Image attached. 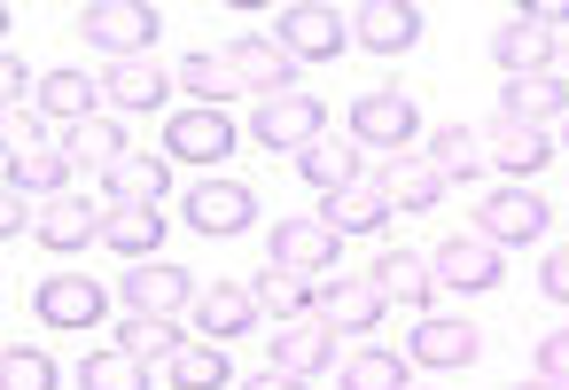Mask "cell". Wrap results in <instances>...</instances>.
<instances>
[{"mask_svg":"<svg viewBox=\"0 0 569 390\" xmlns=\"http://www.w3.org/2000/svg\"><path fill=\"white\" fill-rule=\"evenodd\" d=\"M0 164H9V188H17V196H40V203L71 196V188H63V180H71V149H63V141H48V133H32L24 118H9Z\"/></svg>","mask_w":569,"mask_h":390,"instance_id":"obj_1","label":"cell"},{"mask_svg":"<svg viewBox=\"0 0 569 390\" xmlns=\"http://www.w3.org/2000/svg\"><path fill=\"white\" fill-rule=\"evenodd\" d=\"M157 24H164V9H149V0H87V9H79V32L110 63H141L149 40H157Z\"/></svg>","mask_w":569,"mask_h":390,"instance_id":"obj_2","label":"cell"},{"mask_svg":"<svg viewBox=\"0 0 569 390\" xmlns=\"http://www.w3.org/2000/svg\"><path fill=\"white\" fill-rule=\"evenodd\" d=\"M553 227V203L530 188V180H499L483 203H476V234L483 242H499V250H515V242H538Z\"/></svg>","mask_w":569,"mask_h":390,"instance_id":"obj_3","label":"cell"},{"mask_svg":"<svg viewBox=\"0 0 569 390\" xmlns=\"http://www.w3.org/2000/svg\"><path fill=\"white\" fill-rule=\"evenodd\" d=\"M273 40L297 56V63H328L351 48V9H328V0H289L273 17Z\"/></svg>","mask_w":569,"mask_h":390,"instance_id":"obj_4","label":"cell"},{"mask_svg":"<svg viewBox=\"0 0 569 390\" xmlns=\"http://www.w3.org/2000/svg\"><path fill=\"white\" fill-rule=\"evenodd\" d=\"M320 118H328V110H320V94H305V87H297V94L258 102L250 141H258V149H281V157H305L312 141H328V133H320Z\"/></svg>","mask_w":569,"mask_h":390,"instance_id":"obj_5","label":"cell"},{"mask_svg":"<svg viewBox=\"0 0 569 390\" xmlns=\"http://www.w3.org/2000/svg\"><path fill=\"white\" fill-rule=\"evenodd\" d=\"M413 133H421V118H413V102H406L398 87H375V94L351 102V141H359V149L413 157Z\"/></svg>","mask_w":569,"mask_h":390,"instance_id":"obj_6","label":"cell"},{"mask_svg":"<svg viewBox=\"0 0 569 390\" xmlns=\"http://www.w3.org/2000/svg\"><path fill=\"white\" fill-rule=\"evenodd\" d=\"M196 273H180L172 258H149V266H133L126 273V312L133 320H180V312H196Z\"/></svg>","mask_w":569,"mask_h":390,"instance_id":"obj_7","label":"cell"},{"mask_svg":"<svg viewBox=\"0 0 569 390\" xmlns=\"http://www.w3.org/2000/svg\"><path fill=\"white\" fill-rule=\"evenodd\" d=\"M227 71H234V87H250L258 102L297 94V56H289L273 32H242V40L227 48Z\"/></svg>","mask_w":569,"mask_h":390,"instance_id":"obj_8","label":"cell"},{"mask_svg":"<svg viewBox=\"0 0 569 390\" xmlns=\"http://www.w3.org/2000/svg\"><path fill=\"white\" fill-rule=\"evenodd\" d=\"M266 250H273V266H281V273H312V281H328V266H336L343 234H336L320 211H305V219H281V227L266 234Z\"/></svg>","mask_w":569,"mask_h":390,"instance_id":"obj_9","label":"cell"},{"mask_svg":"<svg viewBox=\"0 0 569 390\" xmlns=\"http://www.w3.org/2000/svg\"><path fill=\"white\" fill-rule=\"evenodd\" d=\"M382 304H390V297L375 289V273H328V281H320V304H312V312H320V320H328L336 336H375Z\"/></svg>","mask_w":569,"mask_h":390,"instance_id":"obj_10","label":"cell"},{"mask_svg":"<svg viewBox=\"0 0 569 390\" xmlns=\"http://www.w3.org/2000/svg\"><path fill=\"white\" fill-rule=\"evenodd\" d=\"M429 266H437V281L445 289H499V273H507V250L499 242H483V234H452V242H437L429 250Z\"/></svg>","mask_w":569,"mask_h":390,"instance_id":"obj_11","label":"cell"},{"mask_svg":"<svg viewBox=\"0 0 569 390\" xmlns=\"http://www.w3.org/2000/svg\"><path fill=\"white\" fill-rule=\"evenodd\" d=\"M32 304H40V320H48V328H63V336L102 328V281H94V273H48Z\"/></svg>","mask_w":569,"mask_h":390,"instance_id":"obj_12","label":"cell"},{"mask_svg":"<svg viewBox=\"0 0 569 390\" xmlns=\"http://www.w3.org/2000/svg\"><path fill=\"white\" fill-rule=\"evenodd\" d=\"M413 40H421V9H413V0H359V9H351V48L406 56Z\"/></svg>","mask_w":569,"mask_h":390,"instance_id":"obj_13","label":"cell"},{"mask_svg":"<svg viewBox=\"0 0 569 390\" xmlns=\"http://www.w3.org/2000/svg\"><path fill=\"white\" fill-rule=\"evenodd\" d=\"M234 118L227 110H172L164 118V157H188V164H219L234 149Z\"/></svg>","mask_w":569,"mask_h":390,"instance_id":"obj_14","label":"cell"},{"mask_svg":"<svg viewBox=\"0 0 569 390\" xmlns=\"http://www.w3.org/2000/svg\"><path fill=\"white\" fill-rule=\"evenodd\" d=\"M483 157H491L507 180H530V172H546V164L561 157V141H553V133H538V126L491 118V126H483Z\"/></svg>","mask_w":569,"mask_h":390,"instance_id":"obj_15","label":"cell"},{"mask_svg":"<svg viewBox=\"0 0 569 390\" xmlns=\"http://www.w3.org/2000/svg\"><path fill=\"white\" fill-rule=\"evenodd\" d=\"M258 312H266V304H258V289H242V281H211V289L196 297V312H188V320H196V336H203V343H234V336H250V328H258Z\"/></svg>","mask_w":569,"mask_h":390,"instance_id":"obj_16","label":"cell"},{"mask_svg":"<svg viewBox=\"0 0 569 390\" xmlns=\"http://www.w3.org/2000/svg\"><path fill=\"white\" fill-rule=\"evenodd\" d=\"M375 188H382V203H390V211H437L452 180H445V172L413 149V157H390V164L375 172Z\"/></svg>","mask_w":569,"mask_h":390,"instance_id":"obj_17","label":"cell"},{"mask_svg":"<svg viewBox=\"0 0 569 390\" xmlns=\"http://www.w3.org/2000/svg\"><path fill=\"white\" fill-rule=\"evenodd\" d=\"M250 219H258V196L242 180H203L188 196V227L196 234H250Z\"/></svg>","mask_w":569,"mask_h":390,"instance_id":"obj_18","label":"cell"},{"mask_svg":"<svg viewBox=\"0 0 569 390\" xmlns=\"http://www.w3.org/2000/svg\"><path fill=\"white\" fill-rule=\"evenodd\" d=\"M476 351H483L476 320H452V312H421V328H413V367H476Z\"/></svg>","mask_w":569,"mask_h":390,"instance_id":"obj_19","label":"cell"},{"mask_svg":"<svg viewBox=\"0 0 569 390\" xmlns=\"http://www.w3.org/2000/svg\"><path fill=\"white\" fill-rule=\"evenodd\" d=\"M273 367H281V374H305V382L328 374V367H336V328H328L320 312H312V320H281V336H273Z\"/></svg>","mask_w":569,"mask_h":390,"instance_id":"obj_20","label":"cell"},{"mask_svg":"<svg viewBox=\"0 0 569 390\" xmlns=\"http://www.w3.org/2000/svg\"><path fill=\"white\" fill-rule=\"evenodd\" d=\"M499 118H515V126H569V87L553 79V71H538V79H507L499 87Z\"/></svg>","mask_w":569,"mask_h":390,"instance_id":"obj_21","label":"cell"},{"mask_svg":"<svg viewBox=\"0 0 569 390\" xmlns=\"http://www.w3.org/2000/svg\"><path fill=\"white\" fill-rule=\"evenodd\" d=\"M102 242H110L118 258L149 266V258L164 250V203H110V219H102Z\"/></svg>","mask_w":569,"mask_h":390,"instance_id":"obj_22","label":"cell"},{"mask_svg":"<svg viewBox=\"0 0 569 390\" xmlns=\"http://www.w3.org/2000/svg\"><path fill=\"white\" fill-rule=\"evenodd\" d=\"M102 203H87V196H56V203H40V242L48 250H87V242H102Z\"/></svg>","mask_w":569,"mask_h":390,"instance_id":"obj_23","label":"cell"},{"mask_svg":"<svg viewBox=\"0 0 569 390\" xmlns=\"http://www.w3.org/2000/svg\"><path fill=\"white\" fill-rule=\"evenodd\" d=\"M491 63H499L507 79H538V71H553V32H538V24H522V17H507V24L491 32Z\"/></svg>","mask_w":569,"mask_h":390,"instance_id":"obj_24","label":"cell"},{"mask_svg":"<svg viewBox=\"0 0 569 390\" xmlns=\"http://www.w3.org/2000/svg\"><path fill=\"white\" fill-rule=\"evenodd\" d=\"M164 87H172V71L164 63H110V79H102V102L118 110V118H133V110H164Z\"/></svg>","mask_w":569,"mask_h":390,"instance_id":"obj_25","label":"cell"},{"mask_svg":"<svg viewBox=\"0 0 569 390\" xmlns=\"http://www.w3.org/2000/svg\"><path fill=\"white\" fill-rule=\"evenodd\" d=\"M375 289H382L390 304H413V312H421V304L437 297V266H429L421 250H382V258H375Z\"/></svg>","mask_w":569,"mask_h":390,"instance_id":"obj_26","label":"cell"},{"mask_svg":"<svg viewBox=\"0 0 569 390\" xmlns=\"http://www.w3.org/2000/svg\"><path fill=\"white\" fill-rule=\"evenodd\" d=\"M40 118L87 126V118H102V87H94L87 71H48V79H40Z\"/></svg>","mask_w":569,"mask_h":390,"instance_id":"obj_27","label":"cell"},{"mask_svg":"<svg viewBox=\"0 0 569 390\" xmlns=\"http://www.w3.org/2000/svg\"><path fill=\"white\" fill-rule=\"evenodd\" d=\"M320 219H328L336 234H382V227H390L398 211L382 203V188H375V180H359V188H343V196H328V203H320Z\"/></svg>","mask_w":569,"mask_h":390,"instance_id":"obj_28","label":"cell"},{"mask_svg":"<svg viewBox=\"0 0 569 390\" xmlns=\"http://www.w3.org/2000/svg\"><path fill=\"white\" fill-rule=\"evenodd\" d=\"M63 149H71V164H126L133 157V141H126V126H118V110H102V118H87V126H71L63 133Z\"/></svg>","mask_w":569,"mask_h":390,"instance_id":"obj_29","label":"cell"},{"mask_svg":"<svg viewBox=\"0 0 569 390\" xmlns=\"http://www.w3.org/2000/svg\"><path fill=\"white\" fill-rule=\"evenodd\" d=\"M297 172H305V180H312V188H320V203H328V196H343V188H359V180H367V172H359V149H351V141H312V149H305V157H297Z\"/></svg>","mask_w":569,"mask_h":390,"instance_id":"obj_30","label":"cell"},{"mask_svg":"<svg viewBox=\"0 0 569 390\" xmlns=\"http://www.w3.org/2000/svg\"><path fill=\"white\" fill-rule=\"evenodd\" d=\"M164 382H172V390H227V382H234V367H227V343H203V336H188V351L164 367Z\"/></svg>","mask_w":569,"mask_h":390,"instance_id":"obj_31","label":"cell"},{"mask_svg":"<svg viewBox=\"0 0 569 390\" xmlns=\"http://www.w3.org/2000/svg\"><path fill=\"white\" fill-rule=\"evenodd\" d=\"M172 87L196 94V110H219L234 94V71H227V56H180L172 63Z\"/></svg>","mask_w":569,"mask_h":390,"instance_id":"obj_32","label":"cell"},{"mask_svg":"<svg viewBox=\"0 0 569 390\" xmlns=\"http://www.w3.org/2000/svg\"><path fill=\"white\" fill-rule=\"evenodd\" d=\"M429 164L445 180H476V164H491V157H483V133L476 126H437L429 133Z\"/></svg>","mask_w":569,"mask_h":390,"instance_id":"obj_33","label":"cell"},{"mask_svg":"<svg viewBox=\"0 0 569 390\" xmlns=\"http://www.w3.org/2000/svg\"><path fill=\"white\" fill-rule=\"evenodd\" d=\"M79 390H149V367H141L126 343H102V351H87Z\"/></svg>","mask_w":569,"mask_h":390,"instance_id":"obj_34","label":"cell"},{"mask_svg":"<svg viewBox=\"0 0 569 390\" xmlns=\"http://www.w3.org/2000/svg\"><path fill=\"white\" fill-rule=\"evenodd\" d=\"M258 304H266V312H281V320H312L320 281H312V273H281V266H273V273L258 281Z\"/></svg>","mask_w":569,"mask_h":390,"instance_id":"obj_35","label":"cell"},{"mask_svg":"<svg viewBox=\"0 0 569 390\" xmlns=\"http://www.w3.org/2000/svg\"><path fill=\"white\" fill-rule=\"evenodd\" d=\"M343 390H413L406 382V351H382V343L375 351H351L343 359Z\"/></svg>","mask_w":569,"mask_h":390,"instance_id":"obj_36","label":"cell"},{"mask_svg":"<svg viewBox=\"0 0 569 390\" xmlns=\"http://www.w3.org/2000/svg\"><path fill=\"white\" fill-rule=\"evenodd\" d=\"M118 343H126V351H133L141 367H157V359L172 367V359L188 351V336H180L172 320H126V328H118Z\"/></svg>","mask_w":569,"mask_h":390,"instance_id":"obj_37","label":"cell"},{"mask_svg":"<svg viewBox=\"0 0 569 390\" xmlns=\"http://www.w3.org/2000/svg\"><path fill=\"white\" fill-rule=\"evenodd\" d=\"M110 196H118V203H164V157H126V164H110Z\"/></svg>","mask_w":569,"mask_h":390,"instance_id":"obj_38","label":"cell"},{"mask_svg":"<svg viewBox=\"0 0 569 390\" xmlns=\"http://www.w3.org/2000/svg\"><path fill=\"white\" fill-rule=\"evenodd\" d=\"M0 382H9V390H56V359L40 343H9V351H0Z\"/></svg>","mask_w":569,"mask_h":390,"instance_id":"obj_39","label":"cell"},{"mask_svg":"<svg viewBox=\"0 0 569 390\" xmlns=\"http://www.w3.org/2000/svg\"><path fill=\"white\" fill-rule=\"evenodd\" d=\"M538 374H553V382H569V328H553V336H538Z\"/></svg>","mask_w":569,"mask_h":390,"instance_id":"obj_40","label":"cell"},{"mask_svg":"<svg viewBox=\"0 0 569 390\" xmlns=\"http://www.w3.org/2000/svg\"><path fill=\"white\" fill-rule=\"evenodd\" d=\"M538 289H546L553 304H569V250H546V266H538Z\"/></svg>","mask_w":569,"mask_h":390,"instance_id":"obj_41","label":"cell"},{"mask_svg":"<svg viewBox=\"0 0 569 390\" xmlns=\"http://www.w3.org/2000/svg\"><path fill=\"white\" fill-rule=\"evenodd\" d=\"M0 94H9V102L40 94V87H32V63H24V56H0Z\"/></svg>","mask_w":569,"mask_h":390,"instance_id":"obj_42","label":"cell"},{"mask_svg":"<svg viewBox=\"0 0 569 390\" xmlns=\"http://www.w3.org/2000/svg\"><path fill=\"white\" fill-rule=\"evenodd\" d=\"M515 17H522V24H538V32H553V24H569V0H522Z\"/></svg>","mask_w":569,"mask_h":390,"instance_id":"obj_43","label":"cell"},{"mask_svg":"<svg viewBox=\"0 0 569 390\" xmlns=\"http://www.w3.org/2000/svg\"><path fill=\"white\" fill-rule=\"evenodd\" d=\"M242 390H305V374H281V367H266V374H250Z\"/></svg>","mask_w":569,"mask_h":390,"instance_id":"obj_44","label":"cell"},{"mask_svg":"<svg viewBox=\"0 0 569 390\" xmlns=\"http://www.w3.org/2000/svg\"><path fill=\"white\" fill-rule=\"evenodd\" d=\"M515 390H569V382H553V374H522Z\"/></svg>","mask_w":569,"mask_h":390,"instance_id":"obj_45","label":"cell"},{"mask_svg":"<svg viewBox=\"0 0 569 390\" xmlns=\"http://www.w3.org/2000/svg\"><path fill=\"white\" fill-rule=\"evenodd\" d=\"M561 149H569V126H561Z\"/></svg>","mask_w":569,"mask_h":390,"instance_id":"obj_46","label":"cell"}]
</instances>
